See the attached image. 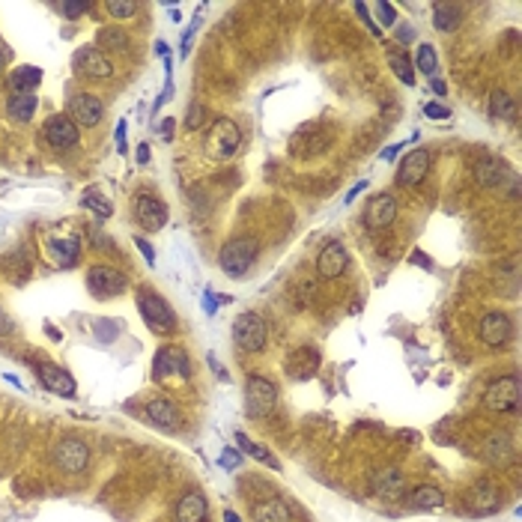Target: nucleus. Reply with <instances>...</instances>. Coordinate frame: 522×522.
<instances>
[{"label": "nucleus", "mask_w": 522, "mask_h": 522, "mask_svg": "<svg viewBox=\"0 0 522 522\" xmlns=\"http://www.w3.org/2000/svg\"><path fill=\"white\" fill-rule=\"evenodd\" d=\"M260 254V239L257 236H236L221 245L218 251V266L227 278H242L245 272L254 266V260Z\"/></svg>", "instance_id": "f257e3e1"}, {"label": "nucleus", "mask_w": 522, "mask_h": 522, "mask_svg": "<svg viewBox=\"0 0 522 522\" xmlns=\"http://www.w3.org/2000/svg\"><path fill=\"white\" fill-rule=\"evenodd\" d=\"M137 311H141L144 322L156 331V334H174L176 331V314L167 304V299H161L152 289H141L137 293Z\"/></svg>", "instance_id": "f03ea898"}, {"label": "nucleus", "mask_w": 522, "mask_h": 522, "mask_svg": "<svg viewBox=\"0 0 522 522\" xmlns=\"http://www.w3.org/2000/svg\"><path fill=\"white\" fill-rule=\"evenodd\" d=\"M275 403H278V385L269 376L251 373L245 379V412L251 418H266L272 415Z\"/></svg>", "instance_id": "7ed1b4c3"}, {"label": "nucleus", "mask_w": 522, "mask_h": 522, "mask_svg": "<svg viewBox=\"0 0 522 522\" xmlns=\"http://www.w3.org/2000/svg\"><path fill=\"white\" fill-rule=\"evenodd\" d=\"M233 343L242 352H263L269 343V326L260 314L245 311L233 319Z\"/></svg>", "instance_id": "20e7f679"}, {"label": "nucleus", "mask_w": 522, "mask_h": 522, "mask_svg": "<svg viewBox=\"0 0 522 522\" xmlns=\"http://www.w3.org/2000/svg\"><path fill=\"white\" fill-rule=\"evenodd\" d=\"M239 144H242V132H239L236 122L230 119V117H215L212 129H209V137H206V149H209V156L227 161V159H233V156H236Z\"/></svg>", "instance_id": "39448f33"}, {"label": "nucleus", "mask_w": 522, "mask_h": 522, "mask_svg": "<svg viewBox=\"0 0 522 522\" xmlns=\"http://www.w3.org/2000/svg\"><path fill=\"white\" fill-rule=\"evenodd\" d=\"M191 379V358L182 346H161L152 361V379L167 382V379Z\"/></svg>", "instance_id": "423d86ee"}, {"label": "nucleus", "mask_w": 522, "mask_h": 522, "mask_svg": "<svg viewBox=\"0 0 522 522\" xmlns=\"http://www.w3.org/2000/svg\"><path fill=\"white\" fill-rule=\"evenodd\" d=\"M126 287H129V278L114 266L99 263L87 272V289H90V296H96V299H117V296L126 293Z\"/></svg>", "instance_id": "0eeeda50"}, {"label": "nucleus", "mask_w": 522, "mask_h": 522, "mask_svg": "<svg viewBox=\"0 0 522 522\" xmlns=\"http://www.w3.org/2000/svg\"><path fill=\"white\" fill-rule=\"evenodd\" d=\"M72 69H75V75H81V78H90V81H107V78L114 75L111 57L102 54L96 45H84V48L75 51Z\"/></svg>", "instance_id": "6e6552de"}, {"label": "nucleus", "mask_w": 522, "mask_h": 522, "mask_svg": "<svg viewBox=\"0 0 522 522\" xmlns=\"http://www.w3.org/2000/svg\"><path fill=\"white\" fill-rule=\"evenodd\" d=\"M484 406L489 412H516L519 409V382L516 376H501V379H493L484 391Z\"/></svg>", "instance_id": "1a4fd4ad"}, {"label": "nucleus", "mask_w": 522, "mask_h": 522, "mask_svg": "<svg viewBox=\"0 0 522 522\" xmlns=\"http://www.w3.org/2000/svg\"><path fill=\"white\" fill-rule=\"evenodd\" d=\"M504 501V489L496 484V481H478L469 493H466V508L478 516H486V513H496Z\"/></svg>", "instance_id": "9d476101"}, {"label": "nucleus", "mask_w": 522, "mask_h": 522, "mask_svg": "<svg viewBox=\"0 0 522 522\" xmlns=\"http://www.w3.org/2000/svg\"><path fill=\"white\" fill-rule=\"evenodd\" d=\"M430 161H433V156H430V149H424V147H415L412 152H406V159L397 167V186L418 188L430 171Z\"/></svg>", "instance_id": "9b49d317"}, {"label": "nucleus", "mask_w": 522, "mask_h": 522, "mask_svg": "<svg viewBox=\"0 0 522 522\" xmlns=\"http://www.w3.org/2000/svg\"><path fill=\"white\" fill-rule=\"evenodd\" d=\"M54 466L60 469V472H66V474H78V472H84L87 469V463H90V448L81 442V439H63V442H57V448H54Z\"/></svg>", "instance_id": "f8f14e48"}, {"label": "nucleus", "mask_w": 522, "mask_h": 522, "mask_svg": "<svg viewBox=\"0 0 522 522\" xmlns=\"http://www.w3.org/2000/svg\"><path fill=\"white\" fill-rule=\"evenodd\" d=\"M371 496L379 501H400L406 496V478L400 469H379L371 474Z\"/></svg>", "instance_id": "ddd939ff"}, {"label": "nucleus", "mask_w": 522, "mask_h": 522, "mask_svg": "<svg viewBox=\"0 0 522 522\" xmlns=\"http://www.w3.org/2000/svg\"><path fill=\"white\" fill-rule=\"evenodd\" d=\"M478 334H481V343H484V346L499 349V346H504V343L511 341L513 322H511V316L504 314V311H489V314H484V319H481Z\"/></svg>", "instance_id": "4468645a"}, {"label": "nucleus", "mask_w": 522, "mask_h": 522, "mask_svg": "<svg viewBox=\"0 0 522 522\" xmlns=\"http://www.w3.org/2000/svg\"><path fill=\"white\" fill-rule=\"evenodd\" d=\"M66 107H69V119L75 122V126H87V129L99 126L102 114H105L102 99H96L93 93H72Z\"/></svg>", "instance_id": "2eb2a0df"}, {"label": "nucleus", "mask_w": 522, "mask_h": 522, "mask_svg": "<svg viewBox=\"0 0 522 522\" xmlns=\"http://www.w3.org/2000/svg\"><path fill=\"white\" fill-rule=\"evenodd\" d=\"M319 364H322V356H319L316 346H299V349H293L287 356L284 371H287V376L293 382H308L311 376H316Z\"/></svg>", "instance_id": "dca6fc26"}, {"label": "nucleus", "mask_w": 522, "mask_h": 522, "mask_svg": "<svg viewBox=\"0 0 522 522\" xmlns=\"http://www.w3.org/2000/svg\"><path fill=\"white\" fill-rule=\"evenodd\" d=\"M132 209H134L137 224H144V230H149V233H159L167 224V206L156 194H134Z\"/></svg>", "instance_id": "f3484780"}, {"label": "nucleus", "mask_w": 522, "mask_h": 522, "mask_svg": "<svg viewBox=\"0 0 522 522\" xmlns=\"http://www.w3.org/2000/svg\"><path fill=\"white\" fill-rule=\"evenodd\" d=\"M42 137H45V144H48L51 149H72V147H78V126L66 117V114H54L48 122H45V129H42Z\"/></svg>", "instance_id": "a211bd4d"}, {"label": "nucleus", "mask_w": 522, "mask_h": 522, "mask_svg": "<svg viewBox=\"0 0 522 522\" xmlns=\"http://www.w3.org/2000/svg\"><path fill=\"white\" fill-rule=\"evenodd\" d=\"M33 371L42 382V388H48L51 394H60V397H75V391H78V385H75V379L69 371H63V367H57L51 361H36Z\"/></svg>", "instance_id": "6ab92c4d"}, {"label": "nucleus", "mask_w": 522, "mask_h": 522, "mask_svg": "<svg viewBox=\"0 0 522 522\" xmlns=\"http://www.w3.org/2000/svg\"><path fill=\"white\" fill-rule=\"evenodd\" d=\"M397 218V201L394 194H373L364 206V227L367 230H385Z\"/></svg>", "instance_id": "aec40b11"}, {"label": "nucleus", "mask_w": 522, "mask_h": 522, "mask_svg": "<svg viewBox=\"0 0 522 522\" xmlns=\"http://www.w3.org/2000/svg\"><path fill=\"white\" fill-rule=\"evenodd\" d=\"M481 459H484V463H489V466H496V469L508 466L513 459V439H511V433H504V430H493V433H489L484 439V444H481Z\"/></svg>", "instance_id": "412c9836"}, {"label": "nucleus", "mask_w": 522, "mask_h": 522, "mask_svg": "<svg viewBox=\"0 0 522 522\" xmlns=\"http://www.w3.org/2000/svg\"><path fill=\"white\" fill-rule=\"evenodd\" d=\"M346 266H349V254H346V248L341 242H329L316 257V275L322 281L341 278V275L346 272Z\"/></svg>", "instance_id": "4be33fe9"}, {"label": "nucleus", "mask_w": 522, "mask_h": 522, "mask_svg": "<svg viewBox=\"0 0 522 522\" xmlns=\"http://www.w3.org/2000/svg\"><path fill=\"white\" fill-rule=\"evenodd\" d=\"M302 144H308V147H304V149L299 152V159L319 156V152H326V149H329V144H331V132H329L326 126H319V122H314V126H304V129L293 137V144H289V152L299 149Z\"/></svg>", "instance_id": "5701e85b"}, {"label": "nucleus", "mask_w": 522, "mask_h": 522, "mask_svg": "<svg viewBox=\"0 0 522 522\" xmlns=\"http://www.w3.org/2000/svg\"><path fill=\"white\" fill-rule=\"evenodd\" d=\"M144 415H147L149 424H156L159 430H176L179 421H182L176 403L167 400V397H156V400H149L147 409H144Z\"/></svg>", "instance_id": "b1692460"}, {"label": "nucleus", "mask_w": 522, "mask_h": 522, "mask_svg": "<svg viewBox=\"0 0 522 522\" xmlns=\"http://www.w3.org/2000/svg\"><path fill=\"white\" fill-rule=\"evenodd\" d=\"M474 176H478V186H484V188H501L508 179H513V171L504 159H486L478 164Z\"/></svg>", "instance_id": "393cba45"}, {"label": "nucleus", "mask_w": 522, "mask_h": 522, "mask_svg": "<svg viewBox=\"0 0 522 522\" xmlns=\"http://www.w3.org/2000/svg\"><path fill=\"white\" fill-rule=\"evenodd\" d=\"M206 513H209V504L201 489H188L176 501V522H206Z\"/></svg>", "instance_id": "a878e982"}, {"label": "nucleus", "mask_w": 522, "mask_h": 522, "mask_svg": "<svg viewBox=\"0 0 522 522\" xmlns=\"http://www.w3.org/2000/svg\"><path fill=\"white\" fill-rule=\"evenodd\" d=\"M48 254L57 260V266H75L81 257V236H54L48 239Z\"/></svg>", "instance_id": "bb28decb"}, {"label": "nucleus", "mask_w": 522, "mask_h": 522, "mask_svg": "<svg viewBox=\"0 0 522 522\" xmlns=\"http://www.w3.org/2000/svg\"><path fill=\"white\" fill-rule=\"evenodd\" d=\"M406 504H409V508H415V511H439L442 504H444V493H442L439 486L421 484V486H415L406 496Z\"/></svg>", "instance_id": "cd10ccee"}, {"label": "nucleus", "mask_w": 522, "mask_h": 522, "mask_svg": "<svg viewBox=\"0 0 522 522\" xmlns=\"http://www.w3.org/2000/svg\"><path fill=\"white\" fill-rule=\"evenodd\" d=\"M385 57H388L391 72H394L397 78H400L406 87L415 84V66H412V60H409V54H406V51H400L394 42H385Z\"/></svg>", "instance_id": "c85d7f7f"}, {"label": "nucleus", "mask_w": 522, "mask_h": 522, "mask_svg": "<svg viewBox=\"0 0 522 522\" xmlns=\"http://www.w3.org/2000/svg\"><path fill=\"white\" fill-rule=\"evenodd\" d=\"M251 516H254V522H293V513H289L287 501H281V499H269V501L254 504Z\"/></svg>", "instance_id": "c756f323"}, {"label": "nucleus", "mask_w": 522, "mask_h": 522, "mask_svg": "<svg viewBox=\"0 0 522 522\" xmlns=\"http://www.w3.org/2000/svg\"><path fill=\"white\" fill-rule=\"evenodd\" d=\"M36 114V96L33 93H12L6 102V117L15 122H30Z\"/></svg>", "instance_id": "7c9ffc66"}, {"label": "nucleus", "mask_w": 522, "mask_h": 522, "mask_svg": "<svg viewBox=\"0 0 522 522\" xmlns=\"http://www.w3.org/2000/svg\"><path fill=\"white\" fill-rule=\"evenodd\" d=\"M236 444H239V451H248V457H254L257 463H263V466H269V469H275V472L281 469L278 457H275V454L266 448V444H257L248 433H239V430H236Z\"/></svg>", "instance_id": "2f4dec72"}, {"label": "nucleus", "mask_w": 522, "mask_h": 522, "mask_svg": "<svg viewBox=\"0 0 522 522\" xmlns=\"http://www.w3.org/2000/svg\"><path fill=\"white\" fill-rule=\"evenodd\" d=\"M463 21V9L454 4H433V27L439 33H454Z\"/></svg>", "instance_id": "473e14b6"}, {"label": "nucleus", "mask_w": 522, "mask_h": 522, "mask_svg": "<svg viewBox=\"0 0 522 522\" xmlns=\"http://www.w3.org/2000/svg\"><path fill=\"white\" fill-rule=\"evenodd\" d=\"M96 48L105 54V51H129V33L119 30V24L114 27H102L96 33Z\"/></svg>", "instance_id": "72a5a7b5"}, {"label": "nucleus", "mask_w": 522, "mask_h": 522, "mask_svg": "<svg viewBox=\"0 0 522 522\" xmlns=\"http://www.w3.org/2000/svg\"><path fill=\"white\" fill-rule=\"evenodd\" d=\"M42 81V69L39 66H18L9 75V87L12 93H33V87H39Z\"/></svg>", "instance_id": "f704fd0d"}, {"label": "nucleus", "mask_w": 522, "mask_h": 522, "mask_svg": "<svg viewBox=\"0 0 522 522\" xmlns=\"http://www.w3.org/2000/svg\"><path fill=\"white\" fill-rule=\"evenodd\" d=\"M489 117L493 119H504V122H513L516 119V102L508 90H496L489 96Z\"/></svg>", "instance_id": "c9c22d12"}, {"label": "nucleus", "mask_w": 522, "mask_h": 522, "mask_svg": "<svg viewBox=\"0 0 522 522\" xmlns=\"http://www.w3.org/2000/svg\"><path fill=\"white\" fill-rule=\"evenodd\" d=\"M81 206L84 209H90V212H96V218H111V212H114V206H111V201L107 197H102L96 188H90V191H84V197H81Z\"/></svg>", "instance_id": "e433bc0d"}, {"label": "nucleus", "mask_w": 522, "mask_h": 522, "mask_svg": "<svg viewBox=\"0 0 522 522\" xmlns=\"http://www.w3.org/2000/svg\"><path fill=\"white\" fill-rule=\"evenodd\" d=\"M415 69L424 72L427 78H436V72H439V57H436V48H433V45H418Z\"/></svg>", "instance_id": "4c0bfd02"}, {"label": "nucleus", "mask_w": 522, "mask_h": 522, "mask_svg": "<svg viewBox=\"0 0 522 522\" xmlns=\"http://www.w3.org/2000/svg\"><path fill=\"white\" fill-rule=\"evenodd\" d=\"M51 6H54L60 15H63V18L75 21V18H81L84 12H90V6H93V4H90V0H54Z\"/></svg>", "instance_id": "58836bf2"}, {"label": "nucleus", "mask_w": 522, "mask_h": 522, "mask_svg": "<svg viewBox=\"0 0 522 522\" xmlns=\"http://www.w3.org/2000/svg\"><path fill=\"white\" fill-rule=\"evenodd\" d=\"M105 12L111 15L114 21H126L137 12V4L134 0H105Z\"/></svg>", "instance_id": "ea45409f"}, {"label": "nucleus", "mask_w": 522, "mask_h": 522, "mask_svg": "<svg viewBox=\"0 0 522 522\" xmlns=\"http://www.w3.org/2000/svg\"><path fill=\"white\" fill-rule=\"evenodd\" d=\"M206 119H209V111H206V105H201V102L188 105V111H186V129H188V132H197V129H203V126H206Z\"/></svg>", "instance_id": "a19ab883"}, {"label": "nucleus", "mask_w": 522, "mask_h": 522, "mask_svg": "<svg viewBox=\"0 0 522 522\" xmlns=\"http://www.w3.org/2000/svg\"><path fill=\"white\" fill-rule=\"evenodd\" d=\"M373 9H376V18L382 21V27H394L397 24V9L388 4V0H379Z\"/></svg>", "instance_id": "79ce46f5"}, {"label": "nucleus", "mask_w": 522, "mask_h": 522, "mask_svg": "<svg viewBox=\"0 0 522 522\" xmlns=\"http://www.w3.org/2000/svg\"><path fill=\"white\" fill-rule=\"evenodd\" d=\"M218 463H221L224 469H239V463H242V451H236V448H224V454H221Z\"/></svg>", "instance_id": "37998d69"}, {"label": "nucleus", "mask_w": 522, "mask_h": 522, "mask_svg": "<svg viewBox=\"0 0 522 522\" xmlns=\"http://www.w3.org/2000/svg\"><path fill=\"white\" fill-rule=\"evenodd\" d=\"M424 114H427L430 119H448V117H451L448 107L439 105V102H427V105H424Z\"/></svg>", "instance_id": "c03bdc74"}, {"label": "nucleus", "mask_w": 522, "mask_h": 522, "mask_svg": "<svg viewBox=\"0 0 522 522\" xmlns=\"http://www.w3.org/2000/svg\"><path fill=\"white\" fill-rule=\"evenodd\" d=\"M134 245H137V251L144 254L147 263H149V266H156V251H152V245H149L144 236H134Z\"/></svg>", "instance_id": "a18cd8bd"}, {"label": "nucleus", "mask_w": 522, "mask_h": 522, "mask_svg": "<svg viewBox=\"0 0 522 522\" xmlns=\"http://www.w3.org/2000/svg\"><path fill=\"white\" fill-rule=\"evenodd\" d=\"M356 12H358V15H361V18H364L367 30H371V33H373V36H382V30H379V24H376V21L371 18V9H367L364 4H356Z\"/></svg>", "instance_id": "49530a36"}, {"label": "nucleus", "mask_w": 522, "mask_h": 522, "mask_svg": "<svg viewBox=\"0 0 522 522\" xmlns=\"http://www.w3.org/2000/svg\"><path fill=\"white\" fill-rule=\"evenodd\" d=\"M114 137H117V149H119V156H126V152H129V144H126V119H119V122H117Z\"/></svg>", "instance_id": "de8ad7c7"}, {"label": "nucleus", "mask_w": 522, "mask_h": 522, "mask_svg": "<svg viewBox=\"0 0 522 522\" xmlns=\"http://www.w3.org/2000/svg\"><path fill=\"white\" fill-rule=\"evenodd\" d=\"M15 331V322H12V316L6 314V308L0 304V337H9Z\"/></svg>", "instance_id": "09e8293b"}, {"label": "nucleus", "mask_w": 522, "mask_h": 522, "mask_svg": "<svg viewBox=\"0 0 522 522\" xmlns=\"http://www.w3.org/2000/svg\"><path fill=\"white\" fill-rule=\"evenodd\" d=\"M203 311L209 316H215V311H218V296H215L212 289H203Z\"/></svg>", "instance_id": "8fccbe9b"}, {"label": "nucleus", "mask_w": 522, "mask_h": 522, "mask_svg": "<svg viewBox=\"0 0 522 522\" xmlns=\"http://www.w3.org/2000/svg\"><path fill=\"white\" fill-rule=\"evenodd\" d=\"M90 233H93V236H90V239H93V245H99V248H111V239H107L105 233H99V230H96V227H93V230H90Z\"/></svg>", "instance_id": "3c124183"}, {"label": "nucleus", "mask_w": 522, "mask_h": 522, "mask_svg": "<svg viewBox=\"0 0 522 522\" xmlns=\"http://www.w3.org/2000/svg\"><path fill=\"white\" fill-rule=\"evenodd\" d=\"M191 33H194V27L191 30H186V33H182V45H179V57L186 60L188 57V45H191Z\"/></svg>", "instance_id": "603ef678"}, {"label": "nucleus", "mask_w": 522, "mask_h": 522, "mask_svg": "<svg viewBox=\"0 0 522 522\" xmlns=\"http://www.w3.org/2000/svg\"><path fill=\"white\" fill-rule=\"evenodd\" d=\"M367 186H371V182H367V179H361V182H358V186H352V191L346 194V203H352V201H356V197H358V194H361V191H364Z\"/></svg>", "instance_id": "864d4df0"}, {"label": "nucleus", "mask_w": 522, "mask_h": 522, "mask_svg": "<svg viewBox=\"0 0 522 522\" xmlns=\"http://www.w3.org/2000/svg\"><path fill=\"white\" fill-rule=\"evenodd\" d=\"M397 152H400V144L385 147V149H382V161H394V159H397Z\"/></svg>", "instance_id": "5fc2aeb1"}, {"label": "nucleus", "mask_w": 522, "mask_h": 522, "mask_svg": "<svg viewBox=\"0 0 522 522\" xmlns=\"http://www.w3.org/2000/svg\"><path fill=\"white\" fill-rule=\"evenodd\" d=\"M149 161V144H141L137 147V164H147Z\"/></svg>", "instance_id": "6e6d98bb"}, {"label": "nucleus", "mask_w": 522, "mask_h": 522, "mask_svg": "<svg viewBox=\"0 0 522 522\" xmlns=\"http://www.w3.org/2000/svg\"><path fill=\"white\" fill-rule=\"evenodd\" d=\"M412 36H415V30H412V27H400V30H397V39H400V42H409Z\"/></svg>", "instance_id": "4d7b16f0"}, {"label": "nucleus", "mask_w": 522, "mask_h": 522, "mask_svg": "<svg viewBox=\"0 0 522 522\" xmlns=\"http://www.w3.org/2000/svg\"><path fill=\"white\" fill-rule=\"evenodd\" d=\"M4 379L9 382V385H12V388H21V391H24V382H21L18 376H15V373H4Z\"/></svg>", "instance_id": "13d9d810"}, {"label": "nucleus", "mask_w": 522, "mask_h": 522, "mask_svg": "<svg viewBox=\"0 0 522 522\" xmlns=\"http://www.w3.org/2000/svg\"><path fill=\"white\" fill-rule=\"evenodd\" d=\"M433 90H436V96H444V81L442 78H433Z\"/></svg>", "instance_id": "bf43d9fd"}, {"label": "nucleus", "mask_w": 522, "mask_h": 522, "mask_svg": "<svg viewBox=\"0 0 522 522\" xmlns=\"http://www.w3.org/2000/svg\"><path fill=\"white\" fill-rule=\"evenodd\" d=\"M224 522H242L236 511H224Z\"/></svg>", "instance_id": "052dcab7"}, {"label": "nucleus", "mask_w": 522, "mask_h": 522, "mask_svg": "<svg viewBox=\"0 0 522 522\" xmlns=\"http://www.w3.org/2000/svg\"><path fill=\"white\" fill-rule=\"evenodd\" d=\"M171 132H174V122H171V119L161 122V134H164V137H171Z\"/></svg>", "instance_id": "680f3d73"}, {"label": "nucleus", "mask_w": 522, "mask_h": 522, "mask_svg": "<svg viewBox=\"0 0 522 522\" xmlns=\"http://www.w3.org/2000/svg\"><path fill=\"white\" fill-rule=\"evenodd\" d=\"M45 331H51V337H54V341H60V337H63V334H60L54 326H45Z\"/></svg>", "instance_id": "e2e57ef3"}, {"label": "nucleus", "mask_w": 522, "mask_h": 522, "mask_svg": "<svg viewBox=\"0 0 522 522\" xmlns=\"http://www.w3.org/2000/svg\"><path fill=\"white\" fill-rule=\"evenodd\" d=\"M0 72H4V51H0Z\"/></svg>", "instance_id": "0e129e2a"}]
</instances>
